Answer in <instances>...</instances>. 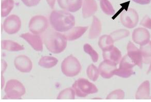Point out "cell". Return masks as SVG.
Returning <instances> with one entry per match:
<instances>
[{
  "instance_id": "30bf717a",
  "label": "cell",
  "mask_w": 151,
  "mask_h": 102,
  "mask_svg": "<svg viewBox=\"0 0 151 102\" xmlns=\"http://www.w3.org/2000/svg\"><path fill=\"white\" fill-rule=\"evenodd\" d=\"M127 52L129 58L134 63L136 66L142 69L143 64V56L141 53L140 49H139L132 42H128L127 45Z\"/></svg>"
},
{
  "instance_id": "d4e9b609",
  "label": "cell",
  "mask_w": 151,
  "mask_h": 102,
  "mask_svg": "<svg viewBox=\"0 0 151 102\" xmlns=\"http://www.w3.org/2000/svg\"><path fill=\"white\" fill-rule=\"evenodd\" d=\"M15 3L14 0H2L1 16L2 17L7 16L13 10Z\"/></svg>"
},
{
  "instance_id": "d590c367",
  "label": "cell",
  "mask_w": 151,
  "mask_h": 102,
  "mask_svg": "<svg viewBox=\"0 0 151 102\" xmlns=\"http://www.w3.org/2000/svg\"><path fill=\"white\" fill-rule=\"evenodd\" d=\"M149 63L150 64V65H149L148 70H147V74H149V73H150V72H151V58L150 59V61H149Z\"/></svg>"
},
{
  "instance_id": "5bb4252c",
  "label": "cell",
  "mask_w": 151,
  "mask_h": 102,
  "mask_svg": "<svg viewBox=\"0 0 151 102\" xmlns=\"http://www.w3.org/2000/svg\"><path fill=\"white\" fill-rule=\"evenodd\" d=\"M116 69V65L105 60L101 63L99 67L100 75L105 79H110L113 77L115 75Z\"/></svg>"
},
{
  "instance_id": "d6a6232c",
  "label": "cell",
  "mask_w": 151,
  "mask_h": 102,
  "mask_svg": "<svg viewBox=\"0 0 151 102\" xmlns=\"http://www.w3.org/2000/svg\"><path fill=\"white\" fill-rule=\"evenodd\" d=\"M23 4L27 7H35L37 5L40 0H21Z\"/></svg>"
},
{
  "instance_id": "5b68a950",
  "label": "cell",
  "mask_w": 151,
  "mask_h": 102,
  "mask_svg": "<svg viewBox=\"0 0 151 102\" xmlns=\"http://www.w3.org/2000/svg\"><path fill=\"white\" fill-rule=\"evenodd\" d=\"M4 91L7 98L17 100L21 99L26 90L21 82L16 79H12L7 82Z\"/></svg>"
},
{
  "instance_id": "4316f807",
  "label": "cell",
  "mask_w": 151,
  "mask_h": 102,
  "mask_svg": "<svg viewBox=\"0 0 151 102\" xmlns=\"http://www.w3.org/2000/svg\"><path fill=\"white\" fill-rule=\"evenodd\" d=\"M129 34L130 32L128 30L120 29L112 32L110 35L112 38L114 42H116L121 39L128 37L129 35Z\"/></svg>"
},
{
  "instance_id": "9a60e30c",
  "label": "cell",
  "mask_w": 151,
  "mask_h": 102,
  "mask_svg": "<svg viewBox=\"0 0 151 102\" xmlns=\"http://www.w3.org/2000/svg\"><path fill=\"white\" fill-rule=\"evenodd\" d=\"M104 60L117 65L119 64L122 59V54L120 50L117 47L113 46L108 50L103 51Z\"/></svg>"
},
{
  "instance_id": "ac0fdd59",
  "label": "cell",
  "mask_w": 151,
  "mask_h": 102,
  "mask_svg": "<svg viewBox=\"0 0 151 102\" xmlns=\"http://www.w3.org/2000/svg\"><path fill=\"white\" fill-rule=\"evenodd\" d=\"M88 26L86 27H73L64 34L67 41H73L81 38L88 29Z\"/></svg>"
},
{
  "instance_id": "484cf974",
  "label": "cell",
  "mask_w": 151,
  "mask_h": 102,
  "mask_svg": "<svg viewBox=\"0 0 151 102\" xmlns=\"http://www.w3.org/2000/svg\"><path fill=\"white\" fill-rule=\"evenodd\" d=\"M76 93L73 88H68L63 90L59 94L57 97L58 100H74Z\"/></svg>"
},
{
  "instance_id": "44dd1931",
  "label": "cell",
  "mask_w": 151,
  "mask_h": 102,
  "mask_svg": "<svg viewBox=\"0 0 151 102\" xmlns=\"http://www.w3.org/2000/svg\"><path fill=\"white\" fill-rule=\"evenodd\" d=\"M2 48L3 50L11 51H19L24 50V47L18 43L11 40H4L2 42Z\"/></svg>"
},
{
  "instance_id": "e575fe53",
  "label": "cell",
  "mask_w": 151,
  "mask_h": 102,
  "mask_svg": "<svg viewBox=\"0 0 151 102\" xmlns=\"http://www.w3.org/2000/svg\"><path fill=\"white\" fill-rule=\"evenodd\" d=\"M47 2L52 9H54L56 0H46Z\"/></svg>"
},
{
  "instance_id": "4dcf8cb0",
  "label": "cell",
  "mask_w": 151,
  "mask_h": 102,
  "mask_svg": "<svg viewBox=\"0 0 151 102\" xmlns=\"http://www.w3.org/2000/svg\"><path fill=\"white\" fill-rule=\"evenodd\" d=\"M125 98V92L121 89L113 91L107 96V100H123Z\"/></svg>"
},
{
  "instance_id": "f546056e",
  "label": "cell",
  "mask_w": 151,
  "mask_h": 102,
  "mask_svg": "<svg viewBox=\"0 0 151 102\" xmlns=\"http://www.w3.org/2000/svg\"><path fill=\"white\" fill-rule=\"evenodd\" d=\"M83 49L86 53L90 56L93 62L96 63L98 61L99 59V54L93 48L90 44H84Z\"/></svg>"
},
{
  "instance_id": "7402d4cb",
  "label": "cell",
  "mask_w": 151,
  "mask_h": 102,
  "mask_svg": "<svg viewBox=\"0 0 151 102\" xmlns=\"http://www.w3.org/2000/svg\"><path fill=\"white\" fill-rule=\"evenodd\" d=\"M114 41L110 35H104L99 38V46L103 51L108 50L114 46Z\"/></svg>"
},
{
  "instance_id": "7c38bea8",
  "label": "cell",
  "mask_w": 151,
  "mask_h": 102,
  "mask_svg": "<svg viewBox=\"0 0 151 102\" xmlns=\"http://www.w3.org/2000/svg\"><path fill=\"white\" fill-rule=\"evenodd\" d=\"M151 35L147 30L138 27L134 30L132 34V39L136 44L140 46L147 44L150 41Z\"/></svg>"
},
{
  "instance_id": "e0dca14e",
  "label": "cell",
  "mask_w": 151,
  "mask_h": 102,
  "mask_svg": "<svg viewBox=\"0 0 151 102\" xmlns=\"http://www.w3.org/2000/svg\"><path fill=\"white\" fill-rule=\"evenodd\" d=\"M98 10V6L95 0H83L82 3V16L88 18L94 15Z\"/></svg>"
},
{
  "instance_id": "3957f363",
  "label": "cell",
  "mask_w": 151,
  "mask_h": 102,
  "mask_svg": "<svg viewBox=\"0 0 151 102\" xmlns=\"http://www.w3.org/2000/svg\"><path fill=\"white\" fill-rule=\"evenodd\" d=\"M72 87L78 97L84 98L91 94L96 93L99 90L94 84L91 82L88 79L79 78L73 85Z\"/></svg>"
},
{
  "instance_id": "2e32d148",
  "label": "cell",
  "mask_w": 151,
  "mask_h": 102,
  "mask_svg": "<svg viewBox=\"0 0 151 102\" xmlns=\"http://www.w3.org/2000/svg\"><path fill=\"white\" fill-rule=\"evenodd\" d=\"M59 7L64 11L75 13L82 6L83 0H57Z\"/></svg>"
},
{
  "instance_id": "6da1fadb",
  "label": "cell",
  "mask_w": 151,
  "mask_h": 102,
  "mask_svg": "<svg viewBox=\"0 0 151 102\" xmlns=\"http://www.w3.org/2000/svg\"><path fill=\"white\" fill-rule=\"evenodd\" d=\"M42 35V41L47 49L53 54H58L65 50L67 40L64 34L49 28Z\"/></svg>"
},
{
  "instance_id": "7a4b0ae2",
  "label": "cell",
  "mask_w": 151,
  "mask_h": 102,
  "mask_svg": "<svg viewBox=\"0 0 151 102\" xmlns=\"http://www.w3.org/2000/svg\"><path fill=\"white\" fill-rule=\"evenodd\" d=\"M49 21L53 29L59 32H66L75 25L73 15L66 11L55 10L49 16Z\"/></svg>"
},
{
  "instance_id": "f1b7e54d",
  "label": "cell",
  "mask_w": 151,
  "mask_h": 102,
  "mask_svg": "<svg viewBox=\"0 0 151 102\" xmlns=\"http://www.w3.org/2000/svg\"><path fill=\"white\" fill-rule=\"evenodd\" d=\"M86 74L88 78L92 81H95L99 78L100 75L99 69L93 64L90 65L86 69Z\"/></svg>"
},
{
  "instance_id": "cb8c5ba5",
  "label": "cell",
  "mask_w": 151,
  "mask_h": 102,
  "mask_svg": "<svg viewBox=\"0 0 151 102\" xmlns=\"http://www.w3.org/2000/svg\"><path fill=\"white\" fill-rule=\"evenodd\" d=\"M139 49L143 56V63H149L151 58V41L141 45Z\"/></svg>"
},
{
  "instance_id": "836d02e7",
  "label": "cell",
  "mask_w": 151,
  "mask_h": 102,
  "mask_svg": "<svg viewBox=\"0 0 151 102\" xmlns=\"http://www.w3.org/2000/svg\"><path fill=\"white\" fill-rule=\"evenodd\" d=\"M134 2L140 5L149 4L151 2V0H132Z\"/></svg>"
},
{
  "instance_id": "8992f818",
  "label": "cell",
  "mask_w": 151,
  "mask_h": 102,
  "mask_svg": "<svg viewBox=\"0 0 151 102\" xmlns=\"http://www.w3.org/2000/svg\"><path fill=\"white\" fill-rule=\"evenodd\" d=\"M119 64V67L116 69L115 72L116 76L124 78H127L135 74L133 68L136 65L129 58L127 54L122 58Z\"/></svg>"
},
{
  "instance_id": "1f68e13d",
  "label": "cell",
  "mask_w": 151,
  "mask_h": 102,
  "mask_svg": "<svg viewBox=\"0 0 151 102\" xmlns=\"http://www.w3.org/2000/svg\"><path fill=\"white\" fill-rule=\"evenodd\" d=\"M140 25L147 29L151 30V18L148 16H145L141 21Z\"/></svg>"
},
{
  "instance_id": "603a6c76",
  "label": "cell",
  "mask_w": 151,
  "mask_h": 102,
  "mask_svg": "<svg viewBox=\"0 0 151 102\" xmlns=\"http://www.w3.org/2000/svg\"><path fill=\"white\" fill-rule=\"evenodd\" d=\"M58 61V60L53 56H44L39 61L38 65L44 68L50 69L55 67Z\"/></svg>"
},
{
  "instance_id": "d6986e66",
  "label": "cell",
  "mask_w": 151,
  "mask_h": 102,
  "mask_svg": "<svg viewBox=\"0 0 151 102\" xmlns=\"http://www.w3.org/2000/svg\"><path fill=\"white\" fill-rule=\"evenodd\" d=\"M150 83L149 80H145L141 84L136 93L137 100H146L150 98Z\"/></svg>"
},
{
  "instance_id": "9c48e42d",
  "label": "cell",
  "mask_w": 151,
  "mask_h": 102,
  "mask_svg": "<svg viewBox=\"0 0 151 102\" xmlns=\"http://www.w3.org/2000/svg\"><path fill=\"white\" fill-rule=\"evenodd\" d=\"M21 27V20L17 15H10L5 19L3 23V29L9 34L17 33L20 29Z\"/></svg>"
},
{
  "instance_id": "83f0119b",
  "label": "cell",
  "mask_w": 151,
  "mask_h": 102,
  "mask_svg": "<svg viewBox=\"0 0 151 102\" xmlns=\"http://www.w3.org/2000/svg\"><path fill=\"white\" fill-rule=\"evenodd\" d=\"M100 6L101 10L105 14L111 16L115 14L113 6L109 0H100Z\"/></svg>"
},
{
  "instance_id": "ffe728a7",
  "label": "cell",
  "mask_w": 151,
  "mask_h": 102,
  "mask_svg": "<svg viewBox=\"0 0 151 102\" xmlns=\"http://www.w3.org/2000/svg\"><path fill=\"white\" fill-rule=\"evenodd\" d=\"M102 31V25L100 20L96 16H93L92 23L91 26L88 38L90 39H95L99 37Z\"/></svg>"
},
{
  "instance_id": "52a82bcc",
  "label": "cell",
  "mask_w": 151,
  "mask_h": 102,
  "mask_svg": "<svg viewBox=\"0 0 151 102\" xmlns=\"http://www.w3.org/2000/svg\"><path fill=\"white\" fill-rule=\"evenodd\" d=\"M48 27V19L42 15H37L32 17L29 25V31L35 34L44 33Z\"/></svg>"
},
{
  "instance_id": "ba28073f",
  "label": "cell",
  "mask_w": 151,
  "mask_h": 102,
  "mask_svg": "<svg viewBox=\"0 0 151 102\" xmlns=\"http://www.w3.org/2000/svg\"><path fill=\"white\" fill-rule=\"evenodd\" d=\"M139 15L136 10L129 9L122 13L120 20L122 25L128 29H133L136 27L139 21Z\"/></svg>"
},
{
  "instance_id": "8fae6325",
  "label": "cell",
  "mask_w": 151,
  "mask_h": 102,
  "mask_svg": "<svg viewBox=\"0 0 151 102\" xmlns=\"http://www.w3.org/2000/svg\"><path fill=\"white\" fill-rule=\"evenodd\" d=\"M20 38L26 41L36 51H42L43 50L42 38L39 34L25 33L21 34Z\"/></svg>"
},
{
  "instance_id": "277c9868",
  "label": "cell",
  "mask_w": 151,
  "mask_h": 102,
  "mask_svg": "<svg viewBox=\"0 0 151 102\" xmlns=\"http://www.w3.org/2000/svg\"><path fill=\"white\" fill-rule=\"evenodd\" d=\"M61 70L63 74L67 77H74L80 73L81 65L78 59L71 54L63 61Z\"/></svg>"
},
{
  "instance_id": "4fadbf2b",
  "label": "cell",
  "mask_w": 151,
  "mask_h": 102,
  "mask_svg": "<svg viewBox=\"0 0 151 102\" xmlns=\"http://www.w3.org/2000/svg\"><path fill=\"white\" fill-rule=\"evenodd\" d=\"M14 65L16 69L22 73H29L33 68L31 59L24 55L17 56L14 60Z\"/></svg>"
}]
</instances>
